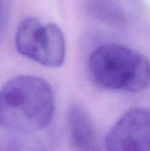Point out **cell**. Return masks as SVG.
<instances>
[{
    "label": "cell",
    "mask_w": 150,
    "mask_h": 151,
    "mask_svg": "<svg viewBox=\"0 0 150 151\" xmlns=\"http://www.w3.org/2000/svg\"><path fill=\"white\" fill-rule=\"evenodd\" d=\"M54 108L53 90L45 80L14 77L0 90V127L9 133L33 134L50 125Z\"/></svg>",
    "instance_id": "6da1fadb"
},
{
    "label": "cell",
    "mask_w": 150,
    "mask_h": 151,
    "mask_svg": "<svg viewBox=\"0 0 150 151\" xmlns=\"http://www.w3.org/2000/svg\"><path fill=\"white\" fill-rule=\"evenodd\" d=\"M15 43L20 55L42 65L57 68L64 64L65 37L55 24L44 25L38 19L28 17L18 26Z\"/></svg>",
    "instance_id": "3957f363"
},
{
    "label": "cell",
    "mask_w": 150,
    "mask_h": 151,
    "mask_svg": "<svg viewBox=\"0 0 150 151\" xmlns=\"http://www.w3.org/2000/svg\"><path fill=\"white\" fill-rule=\"evenodd\" d=\"M89 72L102 88L137 93L150 85V62L141 53L117 43L95 49L90 56Z\"/></svg>",
    "instance_id": "7a4b0ae2"
},
{
    "label": "cell",
    "mask_w": 150,
    "mask_h": 151,
    "mask_svg": "<svg viewBox=\"0 0 150 151\" xmlns=\"http://www.w3.org/2000/svg\"><path fill=\"white\" fill-rule=\"evenodd\" d=\"M0 139V151H44L42 142L32 134H14Z\"/></svg>",
    "instance_id": "8992f818"
},
{
    "label": "cell",
    "mask_w": 150,
    "mask_h": 151,
    "mask_svg": "<svg viewBox=\"0 0 150 151\" xmlns=\"http://www.w3.org/2000/svg\"><path fill=\"white\" fill-rule=\"evenodd\" d=\"M69 139L73 151H102L92 119L80 104H72L68 110Z\"/></svg>",
    "instance_id": "5b68a950"
},
{
    "label": "cell",
    "mask_w": 150,
    "mask_h": 151,
    "mask_svg": "<svg viewBox=\"0 0 150 151\" xmlns=\"http://www.w3.org/2000/svg\"><path fill=\"white\" fill-rule=\"evenodd\" d=\"M105 147L107 151H150V110L126 111L106 135Z\"/></svg>",
    "instance_id": "277c9868"
}]
</instances>
